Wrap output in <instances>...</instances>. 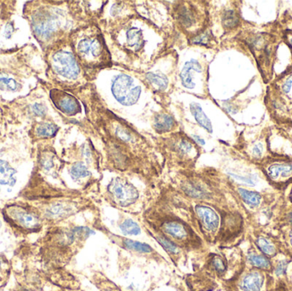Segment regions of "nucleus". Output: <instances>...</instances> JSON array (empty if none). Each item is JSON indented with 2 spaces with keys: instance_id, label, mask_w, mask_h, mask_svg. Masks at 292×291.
Instances as JSON below:
<instances>
[{
  "instance_id": "nucleus-1",
  "label": "nucleus",
  "mask_w": 292,
  "mask_h": 291,
  "mask_svg": "<svg viewBox=\"0 0 292 291\" xmlns=\"http://www.w3.org/2000/svg\"><path fill=\"white\" fill-rule=\"evenodd\" d=\"M92 233L88 227L56 224L46 227L35 241H21L14 250L13 264L45 270L65 269L81 243Z\"/></svg>"
},
{
  "instance_id": "nucleus-2",
  "label": "nucleus",
  "mask_w": 292,
  "mask_h": 291,
  "mask_svg": "<svg viewBox=\"0 0 292 291\" xmlns=\"http://www.w3.org/2000/svg\"><path fill=\"white\" fill-rule=\"evenodd\" d=\"M17 198L27 201L40 210L46 228L62 224L79 211L75 201L50 185L35 169Z\"/></svg>"
},
{
  "instance_id": "nucleus-3",
  "label": "nucleus",
  "mask_w": 292,
  "mask_h": 291,
  "mask_svg": "<svg viewBox=\"0 0 292 291\" xmlns=\"http://www.w3.org/2000/svg\"><path fill=\"white\" fill-rule=\"evenodd\" d=\"M0 217L11 234L20 242L40 235L46 228L40 210L27 201L19 198L10 201L0 208Z\"/></svg>"
},
{
  "instance_id": "nucleus-4",
  "label": "nucleus",
  "mask_w": 292,
  "mask_h": 291,
  "mask_svg": "<svg viewBox=\"0 0 292 291\" xmlns=\"http://www.w3.org/2000/svg\"><path fill=\"white\" fill-rule=\"evenodd\" d=\"M100 31L91 33V35L81 39L76 45V52L81 61L89 66L105 64L110 58L105 41Z\"/></svg>"
},
{
  "instance_id": "nucleus-5",
  "label": "nucleus",
  "mask_w": 292,
  "mask_h": 291,
  "mask_svg": "<svg viewBox=\"0 0 292 291\" xmlns=\"http://www.w3.org/2000/svg\"><path fill=\"white\" fill-rule=\"evenodd\" d=\"M31 26L35 37L41 42L52 39L58 28L57 18L46 10H36L35 13H33Z\"/></svg>"
},
{
  "instance_id": "nucleus-6",
  "label": "nucleus",
  "mask_w": 292,
  "mask_h": 291,
  "mask_svg": "<svg viewBox=\"0 0 292 291\" xmlns=\"http://www.w3.org/2000/svg\"><path fill=\"white\" fill-rule=\"evenodd\" d=\"M51 67L56 75L65 80H75L80 74V68L71 52L56 51L51 58Z\"/></svg>"
},
{
  "instance_id": "nucleus-7",
  "label": "nucleus",
  "mask_w": 292,
  "mask_h": 291,
  "mask_svg": "<svg viewBox=\"0 0 292 291\" xmlns=\"http://www.w3.org/2000/svg\"><path fill=\"white\" fill-rule=\"evenodd\" d=\"M113 95L123 105H133L140 98V86H134V80L126 75L115 78L112 84Z\"/></svg>"
},
{
  "instance_id": "nucleus-8",
  "label": "nucleus",
  "mask_w": 292,
  "mask_h": 291,
  "mask_svg": "<svg viewBox=\"0 0 292 291\" xmlns=\"http://www.w3.org/2000/svg\"><path fill=\"white\" fill-rule=\"evenodd\" d=\"M108 189L114 200L121 207L132 205L139 198V192L135 187L123 179H114Z\"/></svg>"
},
{
  "instance_id": "nucleus-9",
  "label": "nucleus",
  "mask_w": 292,
  "mask_h": 291,
  "mask_svg": "<svg viewBox=\"0 0 292 291\" xmlns=\"http://www.w3.org/2000/svg\"><path fill=\"white\" fill-rule=\"evenodd\" d=\"M59 167V160L51 147L39 144L36 153V166L35 169L40 174L55 176Z\"/></svg>"
},
{
  "instance_id": "nucleus-10",
  "label": "nucleus",
  "mask_w": 292,
  "mask_h": 291,
  "mask_svg": "<svg viewBox=\"0 0 292 291\" xmlns=\"http://www.w3.org/2000/svg\"><path fill=\"white\" fill-rule=\"evenodd\" d=\"M51 99L56 109L65 115H75L81 112L79 102L70 94L55 89L51 91Z\"/></svg>"
},
{
  "instance_id": "nucleus-11",
  "label": "nucleus",
  "mask_w": 292,
  "mask_h": 291,
  "mask_svg": "<svg viewBox=\"0 0 292 291\" xmlns=\"http://www.w3.org/2000/svg\"><path fill=\"white\" fill-rule=\"evenodd\" d=\"M58 131V126L50 121L42 120L35 123L29 133L30 139L33 143L44 141L51 139L56 135Z\"/></svg>"
},
{
  "instance_id": "nucleus-12",
  "label": "nucleus",
  "mask_w": 292,
  "mask_h": 291,
  "mask_svg": "<svg viewBox=\"0 0 292 291\" xmlns=\"http://www.w3.org/2000/svg\"><path fill=\"white\" fill-rule=\"evenodd\" d=\"M196 212L201 219L202 224L208 232H215L217 230L220 224V219L215 210L207 206L199 205L196 207Z\"/></svg>"
},
{
  "instance_id": "nucleus-13",
  "label": "nucleus",
  "mask_w": 292,
  "mask_h": 291,
  "mask_svg": "<svg viewBox=\"0 0 292 291\" xmlns=\"http://www.w3.org/2000/svg\"><path fill=\"white\" fill-rule=\"evenodd\" d=\"M13 269L12 259L4 253H0V289H4L8 285L13 274Z\"/></svg>"
},
{
  "instance_id": "nucleus-14",
  "label": "nucleus",
  "mask_w": 292,
  "mask_h": 291,
  "mask_svg": "<svg viewBox=\"0 0 292 291\" xmlns=\"http://www.w3.org/2000/svg\"><path fill=\"white\" fill-rule=\"evenodd\" d=\"M264 277L258 272H251L244 276L240 283V288L244 291H260L263 288Z\"/></svg>"
},
{
  "instance_id": "nucleus-15",
  "label": "nucleus",
  "mask_w": 292,
  "mask_h": 291,
  "mask_svg": "<svg viewBox=\"0 0 292 291\" xmlns=\"http://www.w3.org/2000/svg\"><path fill=\"white\" fill-rule=\"evenodd\" d=\"M164 233L174 239L184 241L188 237L187 229L180 222L176 220H169L163 224Z\"/></svg>"
},
{
  "instance_id": "nucleus-16",
  "label": "nucleus",
  "mask_w": 292,
  "mask_h": 291,
  "mask_svg": "<svg viewBox=\"0 0 292 291\" xmlns=\"http://www.w3.org/2000/svg\"><path fill=\"white\" fill-rule=\"evenodd\" d=\"M16 170L7 160L0 159V189L3 186H11L16 180Z\"/></svg>"
},
{
  "instance_id": "nucleus-17",
  "label": "nucleus",
  "mask_w": 292,
  "mask_h": 291,
  "mask_svg": "<svg viewBox=\"0 0 292 291\" xmlns=\"http://www.w3.org/2000/svg\"><path fill=\"white\" fill-rule=\"evenodd\" d=\"M268 176L276 180L279 178H288L292 175V164L289 163H274L268 169Z\"/></svg>"
},
{
  "instance_id": "nucleus-18",
  "label": "nucleus",
  "mask_w": 292,
  "mask_h": 291,
  "mask_svg": "<svg viewBox=\"0 0 292 291\" xmlns=\"http://www.w3.org/2000/svg\"><path fill=\"white\" fill-rule=\"evenodd\" d=\"M21 84L13 75L8 73H0V90L6 91H18Z\"/></svg>"
},
{
  "instance_id": "nucleus-19",
  "label": "nucleus",
  "mask_w": 292,
  "mask_h": 291,
  "mask_svg": "<svg viewBox=\"0 0 292 291\" xmlns=\"http://www.w3.org/2000/svg\"><path fill=\"white\" fill-rule=\"evenodd\" d=\"M196 69L201 70V66L197 61H190L185 64L184 70H182V72L180 74L181 81H182V84L185 87L192 88L193 86H194V83H193L192 80L193 75L190 73V71L193 70H196Z\"/></svg>"
},
{
  "instance_id": "nucleus-20",
  "label": "nucleus",
  "mask_w": 292,
  "mask_h": 291,
  "mask_svg": "<svg viewBox=\"0 0 292 291\" xmlns=\"http://www.w3.org/2000/svg\"><path fill=\"white\" fill-rule=\"evenodd\" d=\"M174 119L170 115H158L154 119V127L158 133H166L174 127Z\"/></svg>"
},
{
  "instance_id": "nucleus-21",
  "label": "nucleus",
  "mask_w": 292,
  "mask_h": 291,
  "mask_svg": "<svg viewBox=\"0 0 292 291\" xmlns=\"http://www.w3.org/2000/svg\"><path fill=\"white\" fill-rule=\"evenodd\" d=\"M190 110H191V112L193 113V115L195 116V119L199 122V125L202 127H204V129H206L207 131L212 133L213 129H212L211 122L208 119L206 115L204 114L201 107L199 105L194 104V105H191Z\"/></svg>"
},
{
  "instance_id": "nucleus-22",
  "label": "nucleus",
  "mask_w": 292,
  "mask_h": 291,
  "mask_svg": "<svg viewBox=\"0 0 292 291\" xmlns=\"http://www.w3.org/2000/svg\"><path fill=\"white\" fill-rule=\"evenodd\" d=\"M239 193L244 203L251 207H256L262 203V196L255 191H249L245 189H239Z\"/></svg>"
},
{
  "instance_id": "nucleus-23",
  "label": "nucleus",
  "mask_w": 292,
  "mask_h": 291,
  "mask_svg": "<svg viewBox=\"0 0 292 291\" xmlns=\"http://www.w3.org/2000/svg\"><path fill=\"white\" fill-rule=\"evenodd\" d=\"M70 173L72 179L75 180L83 179L91 174L88 171L87 167L83 163H76L73 164L70 168Z\"/></svg>"
},
{
  "instance_id": "nucleus-24",
  "label": "nucleus",
  "mask_w": 292,
  "mask_h": 291,
  "mask_svg": "<svg viewBox=\"0 0 292 291\" xmlns=\"http://www.w3.org/2000/svg\"><path fill=\"white\" fill-rule=\"evenodd\" d=\"M123 246L125 248L130 250L139 252V253H151L153 251L152 248L146 243H140L136 241L130 240V239H123L122 241Z\"/></svg>"
},
{
  "instance_id": "nucleus-25",
  "label": "nucleus",
  "mask_w": 292,
  "mask_h": 291,
  "mask_svg": "<svg viewBox=\"0 0 292 291\" xmlns=\"http://www.w3.org/2000/svg\"><path fill=\"white\" fill-rule=\"evenodd\" d=\"M120 229L126 235L137 236L141 233L140 225L132 219L124 220L120 224Z\"/></svg>"
},
{
  "instance_id": "nucleus-26",
  "label": "nucleus",
  "mask_w": 292,
  "mask_h": 291,
  "mask_svg": "<svg viewBox=\"0 0 292 291\" xmlns=\"http://www.w3.org/2000/svg\"><path fill=\"white\" fill-rule=\"evenodd\" d=\"M248 261L249 263L254 267L262 268V269H269L271 267V263L269 260L266 256L260 254H250L248 256Z\"/></svg>"
},
{
  "instance_id": "nucleus-27",
  "label": "nucleus",
  "mask_w": 292,
  "mask_h": 291,
  "mask_svg": "<svg viewBox=\"0 0 292 291\" xmlns=\"http://www.w3.org/2000/svg\"><path fill=\"white\" fill-rule=\"evenodd\" d=\"M146 79L154 87L159 90H164L168 86V80L163 75L149 73L146 75Z\"/></svg>"
},
{
  "instance_id": "nucleus-28",
  "label": "nucleus",
  "mask_w": 292,
  "mask_h": 291,
  "mask_svg": "<svg viewBox=\"0 0 292 291\" xmlns=\"http://www.w3.org/2000/svg\"><path fill=\"white\" fill-rule=\"evenodd\" d=\"M239 18L234 11H225L222 17V23L226 28H234L239 25Z\"/></svg>"
},
{
  "instance_id": "nucleus-29",
  "label": "nucleus",
  "mask_w": 292,
  "mask_h": 291,
  "mask_svg": "<svg viewBox=\"0 0 292 291\" xmlns=\"http://www.w3.org/2000/svg\"><path fill=\"white\" fill-rule=\"evenodd\" d=\"M256 244L261 250L268 256H273L276 254V248L274 247V244L271 243L270 241L266 239L265 238H263V237L258 238Z\"/></svg>"
},
{
  "instance_id": "nucleus-30",
  "label": "nucleus",
  "mask_w": 292,
  "mask_h": 291,
  "mask_svg": "<svg viewBox=\"0 0 292 291\" xmlns=\"http://www.w3.org/2000/svg\"><path fill=\"white\" fill-rule=\"evenodd\" d=\"M155 239L158 241V243L166 249V251L169 254H173V255H177L180 254V249L178 248V246L175 245L172 241L169 240L164 236H157L155 237Z\"/></svg>"
},
{
  "instance_id": "nucleus-31",
  "label": "nucleus",
  "mask_w": 292,
  "mask_h": 291,
  "mask_svg": "<svg viewBox=\"0 0 292 291\" xmlns=\"http://www.w3.org/2000/svg\"><path fill=\"white\" fill-rule=\"evenodd\" d=\"M184 190H185V192L187 193L188 195L192 197V198H199V199L206 198V193L204 191V189L201 186L196 185L193 183H188L184 187Z\"/></svg>"
},
{
  "instance_id": "nucleus-32",
  "label": "nucleus",
  "mask_w": 292,
  "mask_h": 291,
  "mask_svg": "<svg viewBox=\"0 0 292 291\" xmlns=\"http://www.w3.org/2000/svg\"><path fill=\"white\" fill-rule=\"evenodd\" d=\"M180 22L182 23L184 26L186 27H190L194 23V16H193L192 12L190 11V9L187 7H182L180 11Z\"/></svg>"
},
{
  "instance_id": "nucleus-33",
  "label": "nucleus",
  "mask_w": 292,
  "mask_h": 291,
  "mask_svg": "<svg viewBox=\"0 0 292 291\" xmlns=\"http://www.w3.org/2000/svg\"><path fill=\"white\" fill-rule=\"evenodd\" d=\"M31 113L35 116H38V117H42V116H45L46 114V106L41 104V103H35L34 105H32L31 107Z\"/></svg>"
},
{
  "instance_id": "nucleus-34",
  "label": "nucleus",
  "mask_w": 292,
  "mask_h": 291,
  "mask_svg": "<svg viewBox=\"0 0 292 291\" xmlns=\"http://www.w3.org/2000/svg\"><path fill=\"white\" fill-rule=\"evenodd\" d=\"M212 266L218 273H222L225 271V264L221 257L215 255L212 259Z\"/></svg>"
},
{
  "instance_id": "nucleus-35",
  "label": "nucleus",
  "mask_w": 292,
  "mask_h": 291,
  "mask_svg": "<svg viewBox=\"0 0 292 291\" xmlns=\"http://www.w3.org/2000/svg\"><path fill=\"white\" fill-rule=\"evenodd\" d=\"M191 150H192V144L187 140H181L178 144V151L181 154L187 155Z\"/></svg>"
},
{
  "instance_id": "nucleus-36",
  "label": "nucleus",
  "mask_w": 292,
  "mask_h": 291,
  "mask_svg": "<svg viewBox=\"0 0 292 291\" xmlns=\"http://www.w3.org/2000/svg\"><path fill=\"white\" fill-rule=\"evenodd\" d=\"M116 134H117L119 139L122 140V141L130 142L133 140V135L126 129L121 128V127L119 128L118 127V128L116 129Z\"/></svg>"
},
{
  "instance_id": "nucleus-37",
  "label": "nucleus",
  "mask_w": 292,
  "mask_h": 291,
  "mask_svg": "<svg viewBox=\"0 0 292 291\" xmlns=\"http://www.w3.org/2000/svg\"><path fill=\"white\" fill-rule=\"evenodd\" d=\"M287 265H288V262L286 261H281L278 263L275 268V273L277 276L284 275L286 271Z\"/></svg>"
},
{
  "instance_id": "nucleus-38",
  "label": "nucleus",
  "mask_w": 292,
  "mask_h": 291,
  "mask_svg": "<svg viewBox=\"0 0 292 291\" xmlns=\"http://www.w3.org/2000/svg\"><path fill=\"white\" fill-rule=\"evenodd\" d=\"M209 41V33H205V34H203V35H199V36H198V37L195 38L194 40H193V43L202 44V45H204V44L208 43Z\"/></svg>"
},
{
  "instance_id": "nucleus-39",
  "label": "nucleus",
  "mask_w": 292,
  "mask_h": 291,
  "mask_svg": "<svg viewBox=\"0 0 292 291\" xmlns=\"http://www.w3.org/2000/svg\"><path fill=\"white\" fill-rule=\"evenodd\" d=\"M252 154L255 157H261L263 154V145L262 143H257L252 149Z\"/></svg>"
},
{
  "instance_id": "nucleus-40",
  "label": "nucleus",
  "mask_w": 292,
  "mask_h": 291,
  "mask_svg": "<svg viewBox=\"0 0 292 291\" xmlns=\"http://www.w3.org/2000/svg\"><path fill=\"white\" fill-rule=\"evenodd\" d=\"M291 88L292 80L290 77H289L282 84L281 91H283V93L288 94L289 93V91H291Z\"/></svg>"
},
{
  "instance_id": "nucleus-41",
  "label": "nucleus",
  "mask_w": 292,
  "mask_h": 291,
  "mask_svg": "<svg viewBox=\"0 0 292 291\" xmlns=\"http://www.w3.org/2000/svg\"><path fill=\"white\" fill-rule=\"evenodd\" d=\"M12 32H13V27L11 26V24H9L6 27V38H11V35H12Z\"/></svg>"
},
{
  "instance_id": "nucleus-42",
  "label": "nucleus",
  "mask_w": 292,
  "mask_h": 291,
  "mask_svg": "<svg viewBox=\"0 0 292 291\" xmlns=\"http://www.w3.org/2000/svg\"><path fill=\"white\" fill-rule=\"evenodd\" d=\"M194 139H195L197 142H199V144H202V145H204V144H205L204 139H201L200 137L194 136Z\"/></svg>"
},
{
  "instance_id": "nucleus-43",
  "label": "nucleus",
  "mask_w": 292,
  "mask_h": 291,
  "mask_svg": "<svg viewBox=\"0 0 292 291\" xmlns=\"http://www.w3.org/2000/svg\"><path fill=\"white\" fill-rule=\"evenodd\" d=\"M3 220H2V218L0 217V230H1V228L3 227Z\"/></svg>"
},
{
  "instance_id": "nucleus-44",
  "label": "nucleus",
  "mask_w": 292,
  "mask_h": 291,
  "mask_svg": "<svg viewBox=\"0 0 292 291\" xmlns=\"http://www.w3.org/2000/svg\"><path fill=\"white\" fill-rule=\"evenodd\" d=\"M289 242H290V244H291L292 246V231L290 232V233H289Z\"/></svg>"
},
{
  "instance_id": "nucleus-45",
  "label": "nucleus",
  "mask_w": 292,
  "mask_h": 291,
  "mask_svg": "<svg viewBox=\"0 0 292 291\" xmlns=\"http://www.w3.org/2000/svg\"><path fill=\"white\" fill-rule=\"evenodd\" d=\"M289 221H290V223H291L292 224V214H290V216H289Z\"/></svg>"
},
{
  "instance_id": "nucleus-46",
  "label": "nucleus",
  "mask_w": 292,
  "mask_h": 291,
  "mask_svg": "<svg viewBox=\"0 0 292 291\" xmlns=\"http://www.w3.org/2000/svg\"><path fill=\"white\" fill-rule=\"evenodd\" d=\"M289 42H290V45L292 46V36L290 37V39H289Z\"/></svg>"
},
{
  "instance_id": "nucleus-47",
  "label": "nucleus",
  "mask_w": 292,
  "mask_h": 291,
  "mask_svg": "<svg viewBox=\"0 0 292 291\" xmlns=\"http://www.w3.org/2000/svg\"><path fill=\"white\" fill-rule=\"evenodd\" d=\"M290 79H291V80H292V75H291V76H290Z\"/></svg>"
}]
</instances>
